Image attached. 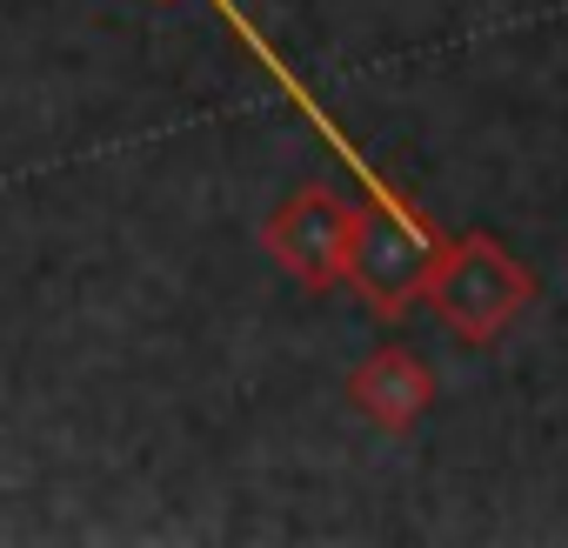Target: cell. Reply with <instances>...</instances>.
<instances>
[{
    "instance_id": "cell-3",
    "label": "cell",
    "mask_w": 568,
    "mask_h": 548,
    "mask_svg": "<svg viewBox=\"0 0 568 548\" xmlns=\"http://www.w3.org/2000/svg\"><path fill=\"white\" fill-rule=\"evenodd\" d=\"M428 288H435V302H442L468 335H488V328L521 302V274H515L495 247L468 241L462 254H448V267L428 274Z\"/></svg>"
},
{
    "instance_id": "cell-2",
    "label": "cell",
    "mask_w": 568,
    "mask_h": 548,
    "mask_svg": "<svg viewBox=\"0 0 568 548\" xmlns=\"http://www.w3.org/2000/svg\"><path fill=\"white\" fill-rule=\"evenodd\" d=\"M348 227H355V214L342 201H328L322 187H308L267 221V247L281 254V267H295L302 282L328 288L342 274V261H348Z\"/></svg>"
},
{
    "instance_id": "cell-4",
    "label": "cell",
    "mask_w": 568,
    "mask_h": 548,
    "mask_svg": "<svg viewBox=\"0 0 568 548\" xmlns=\"http://www.w3.org/2000/svg\"><path fill=\"white\" fill-rule=\"evenodd\" d=\"M355 395H362V402H368L382 422H402V415H408V408H415L428 388H422V375H415L402 355H388V362H375V368L355 382Z\"/></svg>"
},
{
    "instance_id": "cell-1",
    "label": "cell",
    "mask_w": 568,
    "mask_h": 548,
    "mask_svg": "<svg viewBox=\"0 0 568 548\" xmlns=\"http://www.w3.org/2000/svg\"><path fill=\"white\" fill-rule=\"evenodd\" d=\"M435 261H442L435 234H428L395 194L375 187V207L348 227V261H342V274H355V288H362L375 308H408V302L428 288Z\"/></svg>"
}]
</instances>
